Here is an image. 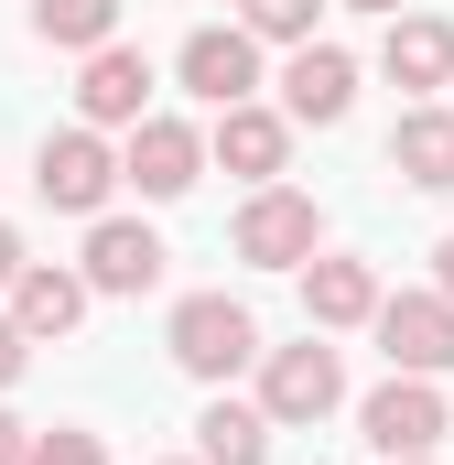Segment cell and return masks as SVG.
Here are the masks:
<instances>
[{
  "label": "cell",
  "instance_id": "obj_10",
  "mask_svg": "<svg viewBox=\"0 0 454 465\" xmlns=\"http://www.w3.org/2000/svg\"><path fill=\"white\" fill-rule=\"evenodd\" d=\"M206 163H227L238 184H281V163H292V119L260 109V98H238V109H217V130H206Z\"/></svg>",
  "mask_w": 454,
  "mask_h": 465
},
{
  "label": "cell",
  "instance_id": "obj_14",
  "mask_svg": "<svg viewBox=\"0 0 454 465\" xmlns=\"http://www.w3.org/2000/svg\"><path fill=\"white\" fill-rule=\"evenodd\" d=\"M87 303H98V292H87L65 260H22V271H11V325H22L33 347H44V336H76Z\"/></svg>",
  "mask_w": 454,
  "mask_h": 465
},
{
  "label": "cell",
  "instance_id": "obj_20",
  "mask_svg": "<svg viewBox=\"0 0 454 465\" xmlns=\"http://www.w3.org/2000/svg\"><path fill=\"white\" fill-rule=\"evenodd\" d=\"M22 465H109V444H98V433H76V422H54V433H33V444H22Z\"/></svg>",
  "mask_w": 454,
  "mask_h": 465
},
{
  "label": "cell",
  "instance_id": "obj_3",
  "mask_svg": "<svg viewBox=\"0 0 454 465\" xmlns=\"http://www.w3.org/2000/svg\"><path fill=\"white\" fill-rule=\"evenodd\" d=\"M109 184H119V152L109 130H44V152H33V195L54 206V217H109Z\"/></svg>",
  "mask_w": 454,
  "mask_h": 465
},
{
  "label": "cell",
  "instance_id": "obj_2",
  "mask_svg": "<svg viewBox=\"0 0 454 465\" xmlns=\"http://www.w3.org/2000/svg\"><path fill=\"white\" fill-rule=\"evenodd\" d=\"M346 401V357L303 325V347H260V411H271V433H292V422H325Z\"/></svg>",
  "mask_w": 454,
  "mask_h": 465
},
{
  "label": "cell",
  "instance_id": "obj_7",
  "mask_svg": "<svg viewBox=\"0 0 454 465\" xmlns=\"http://www.w3.org/2000/svg\"><path fill=\"white\" fill-rule=\"evenodd\" d=\"M357 433H368L379 455H433V444L454 433V411H444V390H433V379H400V368H390V379L357 401Z\"/></svg>",
  "mask_w": 454,
  "mask_h": 465
},
{
  "label": "cell",
  "instance_id": "obj_9",
  "mask_svg": "<svg viewBox=\"0 0 454 465\" xmlns=\"http://www.w3.org/2000/svg\"><path fill=\"white\" fill-rule=\"evenodd\" d=\"M173 76H184L206 109H238V98H260V44H249L238 22H206V33H184Z\"/></svg>",
  "mask_w": 454,
  "mask_h": 465
},
{
  "label": "cell",
  "instance_id": "obj_13",
  "mask_svg": "<svg viewBox=\"0 0 454 465\" xmlns=\"http://www.w3.org/2000/svg\"><path fill=\"white\" fill-rule=\"evenodd\" d=\"M368 314H379V271L346 260V249H314V260H303V325H314V336H346V325H368Z\"/></svg>",
  "mask_w": 454,
  "mask_h": 465
},
{
  "label": "cell",
  "instance_id": "obj_16",
  "mask_svg": "<svg viewBox=\"0 0 454 465\" xmlns=\"http://www.w3.org/2000/svg\"><path fill=\"white\" fill-rule=\"evenodd\" d=\"M379 65H390V87H411V98L454 87V22H433V11H390V44H379Z\"/></svg>",
  "mask_w": 454,
  "mask_h": 465
},
{
  "label": "cell",
  "instance_id": "obj_5",
  "mask_svg": "<svg viewBox=\"0 0 454 465\" xmlns=\"http://www.w3.org/2000/svg\"><path fill=\"white\" fill-rule=\"evenodd\" d=\"M195 173H206V130L173 109L130 119V141H119V184H141L152 206H173V195H195Z\"/></svg>",
  "mask_w": 454,
  "mask_h": 465
},
{
  "label": "cell",
  "instance_id": "obj_22",
  "mask_svg": "<svg viewBox=\"0 0 454 465\" xmlns=\"http://www.w3.org/2000/svg\"><path fill=\"white\" fill-rule=\"evenodd\" d=\"M33 249H22V228H0V292H11V271H22Z\"/></svg>",
  "mask_w": 454,
  "mask_h": 465
},
{
  "label": "cell",
  "instance_id": "obj_21",
  "mask_svg": "<svg viewBox=\"0 0 454 465\" xmlns=\"http://www.w3.org/2000/svg\"><path fill=\"white\" fill-rule=\"evenodd\" d=\"M22 368H33V336H22V325H11V314H0V390H11V379H22Z\"/></svg>",
  "mask_w": 454,
  "mask_h": 465
},
{
  "label": "cell",
  "instance_id": "obj_12",
  "mask_svg": "<svg viewBox=\"0 0 454 465\" xmlns=\"http://www.w3.org/2000/svg\"><path fill=\"white\" fill-rule=\"evenodd\" d=\"M76 119H87V130H130V119H152V54L98 44L87 76H76Z\"/></svg>",
  "mask_w": 454,
  "mask_h": 465
},
{
  "label": "cell",
  "instance_id": "obj_18",
  "mask_svg": "<svg viewBox=\"0 0 454 465\" xmlns=\"http://www.w3.org/2000/svg\"><path fill=\"white\" fill-rule=\"evenodd\" d=\"M33 44L98 54V44H119V0H33Z\"/></svg>",
  "mask_w": 454,
  "mask_h": 465
},
{
  "label": "cell",
  "instance_id": "obj_6",
  "mask_svg": "<svg viewBox=\"0 0 454 465\" xmlns=\"http://www.w3.org/2000/svg\"><path fill=\"white\" fill-rule=\"evenodd\" d=\"M368 336H379V357H390L400 379H444L454 368V303L444 292H379Z\"/></svg>",
  "mask_w": 454,
  "mask_h": 465
},
{
  "label": "cell",
  "instance_id": "obj_4",
  "mask_svg": "<svg viewBox=\"0 0 454 465\" xmlns=\"http://www.w3.org/2000/svg\"><path fill=\"white\" fill-rule=\"evenodd\" d=\"M227 249H238L249 271H303V260L325 249V206H314V195H292V184H260V195L238 206Z\"/></svg>",
  "mask_w": 454,
  "mask_h": 465
},
{
  "label": "cell",
  "instance_id": "obj_1",
  "mask_svg": "<svg viewBox=\"0 0 454 465\" xmlns=\"http://www.w3.org/2000/svg\"><path fill=\"white\" fill-rule=\"evenodd\" d=\"M163 347H173L184 379L227 390V379L260 357V325H249V303H227V292H184V303H173V325H163Z\"/></svg>",
  "mask_w": 454,
  "mask_h": 465
},
{
  "label": "cell",
  "instance_id": "obj_8",
  "mask_svg": "<svg viewBox=\"0 0 454 465\" xmlns=\"http://www.w3.org/2000/svg\"><path fill=\"white\" fill-rule=\"evenodd\" d=\"M357 109V54L346 44H292V65H281V119L292 130H336Z\"/></svg>",
  "mask_w": 454,
  "mask_h": 465
},
{
  "label": "cell",
  "instance_id": "obj_11",
  "mask_svg": "<svg viewBox=\"0 0 454 465\" xmlns=\"http://www.w3.org/2000/svg\"><path fill=\"white\" fill-rule=\"evenodd\" d=\"M163 260H173V249L141 228V217H87V260H76V282H87V292H152Z\"/></svg>",
  "mask_w": 454,
  "mask_h": 465
},
{
  "label": "cell",
  "instance_id": "obj_24",
  "mask_svg": "<svg viewBox=\"0 0 454 465\" xmlns=\"http://www.w3.org/2000/svg\"><path fill=\"white\" fill-rule=\"evenodd\" d=\"M433 292H444V303H454V238H444V249H433Z\"/></svg>",
  "mask_w": 454,
  "mask_h": 465
},
{
  "label": "cell",
  "instance_id": "obj_19",
  "mask_svg": "<svg viewBox=\"0 0 454 465\" xmlns=\"http://www.w3.org/2000/svg\"><path fill=\"white\" fill-rule=\"evenodd\" d=\"M314 11L325 0H238V33L249 44H314Z\"/></svg>",
  "mask_w": 454,
  "mask_h": 465
},
{
  "label": "cell",
  "instance_id": "obj_26",
  "mask_svg": "<svg viewBox=\"0 0 454 465\" xmlns=\"http://www.w3.org/2000/svg\"><path fill=\"white\" fill-rule=\"evenodd\" d=\"M390 465H433V455H390Z\"/></svg>",
  "mask_w": 454,
  "mask_h": 465
},
{
  "label": "cell",
  "instance_id": "obj_15",
  "mask_svg": "<svg viewBox=\"0 0 454 465\" xmlns=\"http://www.w3.org/2000/svg\"><path fill=\"white\" fill-rule=\"evenodd\" d=\"M390 173L422 184V195H454V109L444 98H411L390 119Z\"/></svg>",
  "mask_w": 454,
  "mask_h": 465
},
{
  "label": "cell",
  "instance_id": "obj_27",
  "mask_svg": "<svg viewBox=\"0 0 454 465\" xmlns=\"http://www.w3.org/2000/svg\"><path fill=\"white\" fill-rule=\"evenodd\" d=\"M173 465H195V455H173Z\"/></svg>",
  "mask_w": 454,
  "mask_h": 465
},
{
  "label": "cell",
  "instance_id": "obj_17",
  "mask_svg": "<svg viewBox=\"0 0 454 465\" xmlns=\"http://www.w3.org/2000/svg\"><path fill=\"white\" fill-rule=\"evenodd\" d=\"M195 465H271V411H260V401H206Z\"/></svg>",
  "mask_w": 454,
  "mask_h": 465
},
{
  "label": "cell",
  "instance_id": "obj_23",
  "mask_svg": "<svg viewBox=\"0 0 454 465\" xmlns=\"http://www.w3.org/2000/svg\"><path fill=\"white\" fill-rule=\"evenodd\" d=\"M22 444H33V422H11V411H0V465H22Z\"/></svg>",
  "mask_w": 454,
  "mask_h": 465
},
{
  "label": "cell",
  "instance_id": "obj_25",
  "mask_svg": "<svg viewBox=\"0 0 454 465\" xmlns=\"http://www.w3.org/2000/svg\"><path fill=\"white\" fill-rule=\"evenodd\" d=\"M336 11H379V22H390V11H411V0H336Z\"/></svg>",
  "mask_w": 454,
  "mask_h": 465
}]
</instances>
